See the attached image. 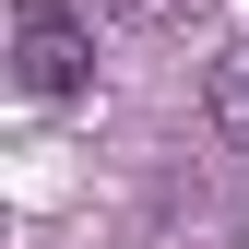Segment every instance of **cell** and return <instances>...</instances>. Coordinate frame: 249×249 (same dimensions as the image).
<instances>
[{"mask_svg": "<svg viewBox=\"0 0 249 249\" xmlns=\"http://www.w3.org/2000/svg\"><path fill=\"white\" fill-rule=\"evenodd\" d=\"M83 71H95V24L71 0H24L12 12V83L24 95H83Z\"/></svg>", "mask_w": 249, "mask_h": 249, "instance_id": "6da1fadb", "label": "cell"}, {"mask_svg": "<svg viewBox=\"0 0 249 249\" xmlns=\"http://www.w3.org/2000/svg\"><path fill=\"white\" fill-rule=\"evenodd\" d=\"M213 131H226V142H249V36L213 59Z\"/></svg>", "mask_w": 249, "mask_h": 249, "instance_id": "7a4b0ae2", "label": "cell"}, {"mask_svg": "<svg viewBox=\"0 0 249 249\" xmlns=\"http://www.w3.org/2000/svg\"><path fill=\"white\" fill-rule=\"evenodd\" d=\"M95 12H107V24H166L178 0H95Z\"/></svg>", "mask_w": 249, "mask_h": 249, "instance_id": "3957f363", "label": "cell"}]
</instances>
